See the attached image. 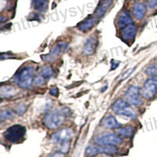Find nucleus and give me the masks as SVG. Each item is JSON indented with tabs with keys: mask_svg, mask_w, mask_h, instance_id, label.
I'll list each match as a JSON object with an SVG mask.
<instances>
[{
	"mask_svg": "<svg viewBox=\"0 0 157 157\" xmlns=\"http://www.w3.org/2000/svg\"><path fill=\"white\" fill-rule=\"evenodd\" d=\"M17 90L10 86H2L0 88V96L2 98H8L14 96Z\"/></svg>",
	"mask_w": 157,
	"mask_h": 157,
	"instance_id": "15",
	"label": "nucleus"
},
{
	"mask_svg": "<svg viewBox=\"0 0 157 157\" xmlns=\"http://www.w3.org/2000/svg\"><path fill=\"white\" fill-rule=\"evenodd\" d=\"M26 110H27V105L23 103L18 105L17 106V107H15L14 109L15 113L17 115H19V116H22V115L26 112Z\"/></svg>",
	"mask_w": 157,
	"mask_h": 157,
	"instance_id": "25",
	"label": "nucleus"
},
{
	"mask_svg": "<svg viewBox=\"0 0 157 157\" xmlns=\"http://www.w3.org/2000/svg\"><path fill=\"white\" fill-rule=\"evenodd\" d=\"M127 106H129V105L127 101H124L122 100V99H118V100L116 101V102L113 104V110L114 111L115 113H117L118 112H120V111H121L122 109L127 107Z\"/></svg>",
	"mask_w": 157,
	"mask_h": 157,
	"instance_id": "22",
	"label": "nucleus"
},
{
	"mask_svg": "<svg viewBox=\"0 0 157 157\" xmlns=\"http://www.w3.org/2000/svg\"><path fill=\"white\" fill-rule=\"evenodd\" d=\"M145 73L151 76H157V64H153L148 67L145 70Z\"/></svg>",
	"mask_w": 157,
	"mask_h": 157,
	"instance_id": "24",
	"label": "nucleus"
},
{
	"mask_svg": "<svg viewBox=\"0 0 157 157\" xmlns=\"http://www.w3.org/2000/svg\"><path fill=\"white\" fill-rule=\"evenodd\" d=\"M140 88L135 86H131L127 90L125 94V98L127 102L130 105L139 106L142 104V98L141 97Z\"/></svg>",
	"mask_w": 157,
	"mask_h": 157,
	"instance_id": "6",
	"label": "nucleus"
},
{
	"mask_svg": "<svg viewBox=\"0 0 157 157\" xmlns=\"http://www.w3.org/2000/svg\"><path fill=\"white\" fill-rule=\"evenodd\" d=\"M137 33V28L135 25H130L122 29V36L125 40L133 39Z\"/></svg>",
	"mask_w": 157,
	"mask_h": 157,
	"instance_id": "12",
	"label": "nucleus"
},
{
	"mask_svg": "<svg viewBox=\"0 0 157 157\" xmlns=\"http://www.w3.org/2000/svg\"><path fill=\"white\" fill-rule=\"evenodd\" d=\"M95 142L101 145H119L122 144L123 139L120 136L112 133L102 134L95 138Z\"/></svg>",
	"mask_w": 157,
	"mask_h": 157,
	"instance_id": "4",
	"label": "nucleus"
},
{
	"mask_svg": "<svg viewBox=\"0 0 157 157\" xmlns=\"http://www.w3.org/2000/svg\"><path fill=\"white\" fill-rule=\"evenodd\" d=\"M45 82H46V80H45L44 78H43L41 75H39V76H37L36 78H35L33 83H34L35 86H41V85L44 84Z\"/></svg>",
	"mask_w": 157,
	"mask_h": 157,
	"instance_id": "26",
	"label": "nucleus"
},
{
	"mask_svg": "<svg viewBox=\"0 0 157 157\" xmlns=\"http://www.w3.org/2000/svg\"><path fill=\"white\" fill-rule=\"evenodd\" d=\"M53 75H54V71H53V68L50 66L43 67L41 71H40V74H39V75H41L46 81H47L49 78H51Z\"/></svg>",
	"mask_w": 157,
	"mask_h": 157,
	"instance_id": "20",
	"label": "nucleus"
},
{
	"mask_svg": "<svg viewBox=\"0 0 157 157\" xmlns=\"http://www.w3.org/2000/svg\"><path fill=\"white\" fill-rule=\"evenodd\" d=\"M51 157H64V155L63 152H57V153L52 155Z\"/></svg>",
	"mask_w": 157,
	"mask_h": 157,
	"instance_id": "30",
	"label": "nucleus"
},
{
	"mask_svg": "<svg viewBox=\"0 0 157 157\" xmlns=\"http://www.w3.org/2000/svg\"><path fill=\"white\" fill-rule=\"evenodd\" d=\"M35 68L32 66L26 67L17 75L15 82L22 89H29L34 82Z\"/></svg>",
	"mask_w": 157,
	"mask_h": 157,
	"instance_id": "1",
	"label": "nucleus"
},
{
	"mask_svg": "<svg viewBox=\"0 0 157 157\" xmlns=\"http://www.w3.org/2000/svg\"><path fill=\"white\" fill-rule=\"evenodd\" d=\"M0 118L2 120H11L13 118V113L10 110H2L0 114Z\"/></svg>",
	"mask_w": 157,
	"mask_h": 157,
	"instance_id": "23",
	"label": "nucleus"
},
{
	"mask_svg": "<svg viewBox=\"0 0 157 157\" xmlns=\"http://www.w3.org/2000/svg\"><path fill=\"white\" fill-rule=\"evenodd\" d=\"M65 116L63 113L54 111L47 113L44 116L43 122L44 124L50 129H57L64 123Z\"/></svg>",
	"mask_w": 157,
	"mask_h": 157,
	"instance_id": "3",
	"label": "nucleus"
},
{
	"mask_svg": "<svg viewBox=\"0 0 157 157\" xmlns=\"http://www.w3.org/2000/svg\"><path fill=\"white\" fill-rule=\"evenodd\" d=\"M117 24L119 28H122V29L127 27L130 25H132L133 20L130 17V15L128 11H124L122 13H120L119 17H118Z\"/></svg>",
	"mask_w": 157,
	"mask_h": 157,
	"instance_id": "10",
	"label": "nucleus"
},
{
	"mask_svg": "<svg viewBox=\"0 0 157 157\" xmlns=\"http://www.w3.org/2000/svg\"><path fill=\"white\" fill-rule=\"evenodd\" d=\"M73 137V131L71 129L64 128L58 130L57 132L53 134L51 137V141L55 144H61L63 145L70 141Z\"/></svg>",
	"mask_w": 157,
	"mask_h": 157,
	"instance_id": "7",
	"label": "nucleus"
},
{
	"mask_svg": "<svg viewBox=\"0 0 157 157\" xmlns=\"http://www.w3.org/2000/svg\"><path fill=\"white\" fill-rule=\"evenodd\" d=\"M68 47V44L65 42H61V43H58L56 45L54 48L53 49L50 54H47V55L43 57V58L46 61H48V62H53L56 60V58H57L59 55H61V54L64 53L67 50Z\"/></svg>",
	"mask_w": 157,
	"mask_h": 157,
	"instance_id": "8",
	"label": "nucleus"
},
{
	"mask_svg": "<svg viewBox=\"0 0 157 157\" xmlns=\"http://www.w3.org/2000/svg\"><path fill=\"white\" fill-rule=\"evenodd\" d=\"M95 22H96V19H95L94 17H90L89 18V19L86 20V21H85L84 22H82V23L79 25L78 29H79V30L83 31V32L87 31L93 27L94 25Z\"/></svg>",
	"mask_w": 157,
	"mask_h": 157,
	"instance_id": "19",
	"label": "nucleus"
},
{
	"mask_svg": "<svg viewBox=\"0 0 157 157\" xmlns=\"http://www.w3.org/2000/svg\"><path fill=\"white\" fill-rule=\"evenodd\" d=\"M26 128L21 125H13L9 127L4 133V137L11 143H17L25 137Z\"/></svg>",
	"mask_w": 157,
	"mask_h": 157,
	"instance_id": "2",
	"label": "nucleus"
},
{
	"mask_svg": "<svg viewBox=\"0 0 157 157\" xmlns=\"http://www.w3.org/2000/svg\"><path fill=\"white\" fill-rule=\"evenodd\" d=\"M116 152H117V148L113 145H90L86 149V155L89 156H93L99 153L113 155Z\"/></svg>",
	"mask_w": 157,
	"mask_h": 157,
	"instance_id": "5",
	"label": "nucleus"
},
{
	"mask_svg": "<svg viewBox=\"0 0 157 157\" xmlns=\"http://www.w3.org/2000/svg\"><path fill=\"white\" fill-rule=\"evenodd\" d=\"M50 94H52L53 96H57L58 95V89L57 87H53L51 90H50Z\"/></svg>",
	"mask_w": 157,
	"mask_h": 157,
	"instance_id": "29",
	"label": "nucleus"
},
{
	"mask_svg": "<svg viewBox=\"0 0 157 157\" xmlns=\"http://www.w3.org/2000/svg\"><path fill=\"white\" fill-rule=\"evenodd\" d=\"M141 92L144 98L148 99L152 98L157 92V85L149 78L145 82Z\"/></svg>",
	"mask_w": 157,
	"mask_h": 157,
	"instance_id": "9",
	"label": "nucleus"
},
{
	"mask_svg": "<svg viewBox=\"0 0 157 157\" xmlns=\"http://www.w3.org/2000/svg\"><path fill=\"white\" fill-rule=\"evenodd\" d=\"M145 13H146V8L141 2H137L134 4V8H133V13H134V17L137 21H141L145 17Z\"/></svg>",
	"mask_w": 157,
	"mask_h": 157,
	"instance_id": "13",
	"label": "nucleus"
},
{
	"mask_svg": "<svg viewBox=\"0 0 157 157\" xmlns=\"http://www.w3.org/2000/svg\"><path fill=\"white\" fill-rule=\"evenodd\" d=\"M97 46H98V41L96 39L93 37L89 38L83 46V53L86 55L93 54L96 50Z\"/></svg>",
	"mask_w": 157,
	"mask_h": 157,
	"instance_id": "11",
	"label": "nucleus"
},
{
	"mask_svg": "<svg viewBox=\"0 0 157 157\" xmlns=\"http://www.w3.org/2000/svg\"><path fill=\"white\" fill-rule=\"evenodd\" d=\"M157 6V0H151L148 4V6L149 9H152L154 8L155 6Z\"/></svg>",
	"mask_w": 157,
	"mask_h": 157,
	"instance_id": "28",
	"label": "nucleus"
},
{
	"mask_svg": "<svg viewBox=\"0 0 157 157\" xmlns=\"http://www.w3.org/2000/svg\"><path fill=\"white\" fill-rule=\"evenodd\" d=\"M134 128L133 127H127L125 128H120L117 130V133L120 135L123 136V137H130L131 136L134 134Z\"/></svg>",
	"mask_w": 157,
	"mask_h": 157,
	"instance_id": "21",
	"label": "nucleus"
},
{
	"mask_svg": "<svg viewBox=\"0 0 157 157\" xmlns=\"http://www.w3.org/2000/svg\"><path fill=\"white\" fill-rule=\"evenodd\" d=\"M112 4V1L111 0H105L101 3V5L98 6V8L97 9L96 12H95V14L98 17H101L103 16L105 12L107 11V10L109 9V7Z\"/></svg>",
	"mask_w": 157,
	"mask_h": 157,
	"instance_id": "16",
	"label": "nucleus"
},
{
	"mask_svg": "<svg viewBox=\"0 0 157 157\" xmlns=\"http://www.w3.org/2000/svg\"><path fill=\"white\" fill-rule=\"evenodd\" d=\"M150 79L152 81H153V82L157 85V76H152L150 78Z\"/></svg>",
	"mask_w": 157,
	"mask_h": 157,
	"instance_id": "31",
	"label": "nucleus"
},
{
	"mask_svg": "<svg viewBox=\"0 0 157 157\" xmlns=\"http://www.w3.org/2000/svg\"><path fill=\"white\" fill-rule=\"evenodd\" d=\"M101 125L105 128H109V129H115L118 128V127H121V124H120L119 122L116 120V118L113 116H109L108 117L105 118L101 122Z\"/></svg>",
	"mask_w": 157,
	"mask_h": 157,
	"instance_id": "14",
	"label": "nucleus"
},
{
	"mask_svg": "<svg viewBox=\"0 0 157 157\" xmlns=\"http://www.w3.org/2000/svg\"><path fill=\"white\" fill-rule=\"evenodd\" d=\"M49 0H36L35 8L40 13H44L48 8Z\"/></svg>",
	"mask_w": 157,
	"mask_h": 157,
	"instance_id": "18",
	"label": "nucleus"
},
{
	"mask_svg": "<svg viewBox=\"0 0 157 157\" xmlns=\"http://www.w3.org/2000/svg\"><path fill=\"white\" fill-rule=\"evenodd\" d=\"M117 114L120 115V116H126V117H128L130 119H132V120H134L137 117V113L134 112V109H132L130 107V105L124 108V109H122L120 112H118Z\"/></svg>",
	"mask_w": 157,
	"mask_h": 157,
	"instance_id": "17",
	"label": "nucleus"
},
{
	"mask_svg": "<svg viewBox=\"0 0 157 157\" xmlns=\"http://www.w3.org/2000/svg\"><path fill=\"white\" fill-rule=\"evenodd\" d=\"M134 69H135V68H130V69L127 70V71H125V72H124V73H123V76H122V77H121V78H120V81H123V80H124V79H125V78H127V77H128L129 75H130V74L132 73L133 71H134Z\"/></svg>",
	"mask_w": 157,
	"mask_h": 157,
	"instance_id": "27",
	"label": "nucleus"
}]
</instances>
